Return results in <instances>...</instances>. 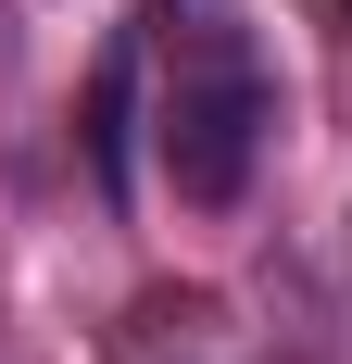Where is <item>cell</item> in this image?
<instances>
[{
    "instance_id": "cell-1",
    "label": "cell",
    "mask_w": 352,
    "mask_h": 364,
    "mask_svg": "<svg viewBox=\"0 0 352 364\" xmlns=\"http://www.w3.org/2000/svg\"><path fill=\"white\" fill-rule=\"evenodd\" d=\"M264 126H277V88H264V50H252L239 0H164V101H151V139H164L176 201L227 214L264 164Z\"/></svg>"
},
{
    "instance_id": "cell-2",
    "label": "cell",
    "mask_w": 352,
    "mask_h": 364,
    "mask_svg": "<svg viewBox=\"0 0 352 364\" xmlns=\"http://www.w3.org/2000/svg\"><path fill=\"white\" fill-rule=\"evenodd\" d=\"M139 75H151V38L113 26L101 63H88V176H101V201H139Z\"/></svg>"
}]
</instances>
